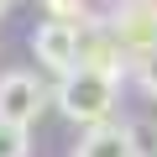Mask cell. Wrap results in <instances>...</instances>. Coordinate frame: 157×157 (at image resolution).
<instances>
[{"label":"cell","mask_w":157,"mask_h":157,"mask_svg":"<svg viewBox=\"0 0 157 157\" xmlns=\"http://www.w3.org/2000/svg\"><path fill=\"white\" fill-rule=\"evenodd\" d=\"M0 11H11V0H0Z\"/></svg>","instance_id":"cell-9"},{"label":"cell","mask_w":157,"mask_h":157,"mask_svg":"<svg viewBox=\"0 0 157 157\" xmlns=\"http://www.w3.org/2000/svg\"><path fill=\"white\" fill-rule=\"evenodd\" d=\"M47 110V89L37 84V73H6L0 78V121H11V126H32L37 115Z\"/></svg>","instance_id":"cell-4"},{"label":"cell","mask_w":157,"mask_h":157,"mask_svg":"<svg viewBox=\"0 0 157 157\" xmlns=\"http://www.w3.org/2000/svg\"><path fill=\"white\" fill-rule=\"evenodd\" d=\"M0 157H32V136H26V126L0 121Z\"/></svg>","instance_id":"cell-7"},{"label":"cell","mask_w":157,"mask_h":157,"mask_svg":"<svg viewBox=\"0 0 157 157\" xmlns=\"http://www.w3.org/2000/svg\"><path fill=\"white\" fill-rule=\"evenodd\" d=\"M115 84L121 78H110V73H94V68H73L68 78H58V110L68 115V121H78V126H100V121H110V110H115Z\"/></svg>","instance_id":"cell-1"},{"label":"cell","mask_w":157,"mask_h":157,"mask_svg":"<svg viewBox=\"0 0 157 157\" xmlns=\"http://www.w3.org/2000/svg\"><path fill=\"white\" fill-rule=\"evenodd\" d=\"M105 32L115 37V47L126 52V63H136L141 52L157 47V0H126V6L105 21Z\"/></svg>","instance_id":"cell-2"},{"label":"cell","mask_w":157,"mask_h":157,"mask_svg":"<svg viewBox=\"0 0 157 157\" xmlns=\"http://www.w3.org/2000/svg\"><path fill=\"white\" fill-rule=\"evenodd\" d=\"M32 52L42 68H52L58 78H68L78 68V52H84V26H63V21H42L32 32Z\"/></svg>","instance_id":"cell-3"},{"label":"cell","mask_w":157,"mask_h":157,"mask_svg":"<svg viewBox=\"0 0 157 157\" xmlns=\"http://www.w3.org/2000/svg\"><path fill=\"white\" fill-rule=\"evenodd\" d=\"M47 6V21H63V26H89V0H42Z\"/></svg>","instance_id":"cell-6"},{"label":"cell","mask_w":157,"mask_h":157,"mask_svg":"<svg viewBox=\"0 0 157 157\" xmlns=\"http://www.w3.org/2000/svg\"><path fill=\"white\" fill-rule=\"evenodd\" d=\"M73 157H136V147H131V126H115V121L89 126Z\"/></svg>","instance_id":"cell-5"},{"label":"cell","mask_w":157,"mask_h":157,"mask_svg":"<svg viewBox=\"0 0 157 157\" xmlns=\"http://www.w3.org/2000/svg\"><path fill=\"white\" fill-rule=\"evenodd\" d=\"M131 73H136V84H141V89L157 100V47H152V52H141V58L131 63Z\"/></svg>","instance_id":"cell-8"}]
</instances>
